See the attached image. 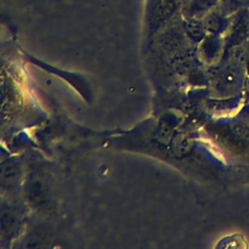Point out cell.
<instances>
[{
    "mask_svg": "<svg viewBox=\"0 0 249 249\" xmlns=\"http://www.w3.org/2000/svg\"><path fill=\"white\" fill-rule=\"evenodd\" d=\"M245 67H246V75H247V85H246V91H245L244 102L245 101H249V53H248L247 57H246Z\"/></svg>",
    "mask_w": 249,
    "mask_h": 249,
    "instance_id": "8",
    "label": "cell"
},
{
    "mask_svg": "<svg viewBox=\"0 0 249 249\" xmlns=\"http://www.w3.org/2000/svg\"><path fill=\"white\" fill-rule=\"evenodd\" d=\"M188 0H145V18L151 30L169 24L182 14Z\"/></svg>",
    "mask_w": 249,
    "mask_h": 249,
    "instance_id": "2",
    "label": "cell"
},
{
    "mask_svg": "<svg viewBox=\"0 0 249 249\" xmlns=\"http://www.w3.org/2000/svg\"><path fill=\"white\" fill-rule=\"evenodd\" d=\"M212 137L223 159L233 167L249 166V116L235 112L220 119Z\"/></svg>",
    "mask_w": 249,
    "mask_h": 249,
    "instance_id": "1",
    "label": "cell"
},
{
    "mask_svg": "<svg viewBox=\"0 0 249 249\" xmlns=\"http://www.w3.org/2000/svg\"><path fill=\"white\" fill-rule=\"evenodd\" d=\"M217 8L223 13L232 16L243 8H249V0H221Z\"/></svg>",
    "mask_w": 249,
    "mask_h": 249,
    "instance_id": "6",
    "label": "cell"
},
{
    "mask_svg": "<svg viewBox=\"0 0 249 249\" xmlns=\"http://www.w3.org/2000/svg\"><path fill=\"white\" fill-rule=\"evenodd\" d=\"M237 113L249 116V101H245V102L242 104V106L238 109Z\"/></svg>",
    "mask_w": 249,
    "mask_h": 249,
    "instance_id": "9",
    "label": "cell"
},
{
    "mask_svg": "<svg viewBox=\"0 0 249 249\" xmlns=\"http://www.w3.org/2000/svg\"><path fill=\"white\" fill-rule=\"evenodd\" d=\"M225 38V53L249 44V8H243L232 15Z\"/></svg>",
    "mask_w": 249,
    "mask_h": 249,
    "instance_id": "3",
    "label": "cell"
},
{
    "mask_svg": "<svg viewBox=\"0 0 249 249\" xmlns=\"http://www.w3.org/2000/svg\"><path fill=\"white\" fill-rule=\"evenodd\" d=\"M221 0H188L182 16L189 18H203L207 13L216 9Z\"/></svg>",
    "mask_w": 249,
    "mask_h": 249,
    "instance_id": "5",
    "label": "cell"
},
{
    "mask_svg": "<svg viewBox=\"0 0 249 249\" xmlns=\"http://www.w3.org/2000/svg\"><path fill=\"white\" fill-rule=\"evenodd\" d=\"M235 178L240 181L241 184L249 185V166L234 167Z\"/></svg>",
    "mask_w": 249,
    "mask_h": 249,
    "instance_id": "7",
    "label": "cell"
},
{
    "mask_svg": "<svg viewBox=\"0 0 249 249\" xmlns=\"http://www.w3.org/2000/svg\"><path fill=\"white\" fill-rule=\"evenodd\" d=\"M231 18L232 16H229L216 8L201 18L207 34L225 36L231 25Z\"/></svg>",
    "mask_w": 249,
    "mask_h": 249,
    "instance_id": "4",
    "label": "cell"
}]
</instances>
